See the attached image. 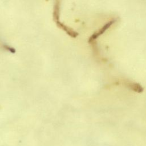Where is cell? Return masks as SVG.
Segmentation results:
<instances>
[{
	"mask_svg": "<svg viewBox=\"0 0 146 146\" xmlns=\"http://www.w3.org/2000/svg\"><path fill=\"white\" fill-rule=\"evenodd\" d=\"M113 22H114V21H112L108 22L106 25H104V26L101 29V30H100L98 32H97V33L95 34V35L94 36L93 38H96V37H98V36H99V35H101L102 34H103L104 32H105V31H106V30H107V29L113 24Z\"/></svg>",
	"mask_w": 146,
	"mask_h": 146,
	"instance_id": "1",
	"label": "cell"
},
{
	"mask_svg": "<svg viewBox=\"0 0 146 146\" xmlns=\"http://www.w3.org/2000/svg\"><path fill=\"white\" fill-rule=\"evenodd\" d=\"M128 86L132 90L135 91V92H141L143 91V89L142 88V87L137 84V83H129L128 84Z\"/></svg>",
	"mask_w": 146,
	"mask_h": 146,
	"instance_id": "2",
	"label": "cell"
}]
</instances>
